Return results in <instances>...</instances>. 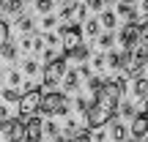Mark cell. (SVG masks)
Here are the masks:
<instances>
[{"instance_id":"6da1fadb","label":"cell","mask_w":148,"mask_h":142,"mask_svg":"<svg viewBox=\"0 0 148 142\" xmlns=\"http://www.w3.org/2000/svg\"><path fill=\"white\" fill-rule=\"evenodd\" d=\"M123 77H115V79H107L104 85L99 88V93H93V101L88 104V126L90 128H101L104 123L112 120L118 109V99L123 93Z\"/></svg>"},{"instance_id":"7a4b0ae2","label":"cell","mask_w":148,"mask_h":142,"mask_svg":"<svg viewBox=\"0 0 148 142\" xmlns=\"http://www.w3.org/2000/svg\"><path fill=\"white\" fill-rule=\"evenodd\" d=\"M41 99H44V93H41L38 88L25 90V93L19 96V115L25 118V120L36 118V115H38V109H41Z\"/></svg>"},{"instance_id":"3957f363","label":"cell","mask_w":148,"mask_h":142,"mask_svg":"<svg viewBox=\"0 0 148 142\" xmlns=\"http://www.w3.org/2000/svg\"><path fill=\"white\" fill-rule=\"evenodd\" d=\"M38 112H44V115H66L69 112V99L63 93H44Z\"/></svg>"},{"instance_id":"277c9868","label":"cell","mask_w":148,"mask_h":142,"mask_svg":"<svg viewBox=\"0 0 148 142\" xmlns=\"http://www.w3.org/2000/svg\"><path fill=\"white\" fill-rule=\"evenodd\" d=\"M25 139V123L22 120H0V142H22Z\"/></svg>"},{"instance_id":"5b68a950","label":"cell","mask_w":148,"mask_h":142,"mask_svg":"<svg viewBox=\"0 0 148 142\" xmlns=\"http://www.w3.org/2000/svg\"><path fill=\"white\" fill-rule=\"evenodd\" d=\"M66 77V58H55L49 60V66L44 69V88H52Z\"/></svg>"},{"instance_id":"8992f818","label":"cell","mask_w":148,"mask_h":142,"mask_svg":"<svg viewBox=\"0 0 148 142\" xmlns=\"http://www.w3.org/2000/svg\"><path fill=\"white\" fill-rule=\"evenodd\" d=\"M60 41H63V52H66V55H74V49L82 47V30H79L77 25L63 27V33H60Z\"/></svg>"},{"instance_id":"52a82bcc","label":"cell","mask_w":148,"mask_h":142,"mask_svg":"<svg viewBox=\"0 0 148 142\" xmlns=\"http://www.w3.org/2000/svg\"><path fill=\"white\" fill-rule=\"evenodd\" d=\"M137 38H140V25H137V22H129V25L121 30V44H123V49L132 52L134 44H137Z\"/></svg>"},{"instance_id":"ba28073f","label":"cell","mask_w":148,"mask_h":142,"mask_svg":"<svg viewBox=\"0 0 148 142\" xmlns=\"http://www.w3.org/2000/svg\"><path fill=\"white\" fill-rule=\"evenodd\" d=\"M132 137H134V142H143L148 137V115H137V118H134V123H132Z\"/></svg>"},{"instance_id":"9c48e42d","label":"cell","mask_w":148,"mask_h":142,"mask_svg":"<svg viewBox=\"0 0 148 142\" xmlns=\"http://www.w3.org/2000/svg\"><path fill=\"white\" fill-rule=\"evenodd\" d=\"M25 139H30V142H41V120H38V118L25 120Z\"/></svg>"},{"instance_id":"30bf717a","label":"cell","mask_w":148,"mask_h":142,"mask_svg":"<svg viewBox=\"0 0 148 142\" xmlns=\"http://www.w3.org/2000/svg\"><path fill=\"white\" fill-rule=\"evenodd\" d=\"M134 96H137V99H148V79L145 77L134 79Z\"/></svg>"},{"instance_id":"8fae6325","label":"cell","mask_w":148,"mask_h":142,"mask_svg":"<svg viewBox=\"0 0 148 142\" xmlns=\"http://www.w3.org/2000/svg\"><path fill=\"white\" fill-rule=\"evenodd\" d=\"M112 139L115 142H126V128L121 123H112Z\"/></svg>"},{"instance_id":"7c38bea8","label":"cell","mask_w":148,"mask_h":142,"mask_svg":"<svg viewBox=\"0 0 148 142\" xmlns=\"http://www.w3.org/2000/svg\"><path fill=\"white\" fill-rule=\"evenodd\" d=\"M5 44H8V25H5V22L0 19V55H3Z\"/></svg>"},{"instance_id":"4fadbf2b","label":"cell","mask_w":148,"mask_h":142,"mask_svg":"<svg viewBox=\"0 0 148 142\" xmlns=\"http://www.w3.org/2000/svg\"><path fill=\"white\" fill-rule=\"evenodd\" d=\"M118 14H121V16H129V19H137V14H134V8H132V5H126V3H121V5H118Z\"/></svg>"},{"instance_id":"5bb4252c","label":"cell","mask_w":148,"mask_h":142,"mask_svg":"<svg viewBox=\"0 0 148 142\" xmlns=\"http://www.w3.org/2000/svg\"><path fill=\"white\" fill-rule=\"evenodd\" d=\"M85 33H88L90 38H96V36H99V22H96V19H88V25H85Z\"/></svg>"},{"instance_id":"9a60e30c","label":"cell","mask_w":148,"mask_h":142,"mask_svg":"<svg viewBox=\"0 0 148 142\" xmlns=\"http://www.w3.org/2000/svg\"><path fill=\"white\" fill-rule=\"evenodd\" d=\"M101 25L104 27H115V14H112V11H104V14H101Z\"/></svg>"},{"instance_id":"2e32d148","label":"cell","mask_w":148,"mask_h":142,"mask_svg":"<svg viewBox=\"0 0 148 142\" xmlns=\"http://www.w3.org/2000/svg\"><path fill=\"white\" fill-rule=\"evenodd\" d=\"M36 8L41 11V14H49V11H52V0H36Z\"/></svg>"},{"instance_id":"e0dca14e","label":"cell","mask_w":148,"mask_h":142,"mask_svg":"<svg viewBox=\"0 0 148 142\" xmlns=\"http://www.w3.org/2000/svg\"><path fill=\"white\" fill-rule=\"evenodd\" d=\"M5 8H8V14H19V11H22V0H8Z\"/></svg>"},{"instance_id":"ac0fdd59","label":"cell","mask_w":148,"mask_h":142,"mask_svg":"<svg viewBox=\"0 0 148 142\" xmlns=\"http://www.w3.org/2000/svg\"><path fill=\"white\" fill-rule=\"evenodd\" d=\"M74 88H77V71L66 74V90H74Z\"/></svg>"},{"instance_id":"d6986e66","label":"cell","mask_w":148,"mask_h":142,"mask_svg":"<svg viewBox=\"0 0 148 142\" xmlns=\"http://www.w3.org/2000/svg\"><path fill=\"white\" fill-rule=\"evenodd\" d=\"M101 85H104V82H101L99 77H90V82H88V88L93 90V93H99V88H101Z\"/></svg>"},{"instance_id":"ffe728a7","label":"cell","mask_w":148,"mask_h":142,"mask_svg":"<svg viewBox=\"0 0 148 142\" xmlns=\"http://www.w3.org/2000/svg\"><path fill=\"white\" fill-rule=\"evenodd\" d=\"M71 58H77V60H85V58H88V49H85V47L74 49V55H71Z\"/></svg>"},{"instance_id":"44dd1931","label":"cell","mask_w":148,"mask_h":142,"mask_svg":"<svg viewBox=\"0 0 148 142\" xmlns=\"http://www.w3.org/2000/svg\"><path fill=\"white\" fill-rule=\"evenodd\" d=\"M3 99L5 101H14V99L19 101V96H16V90H3Z\"/></svg>"},{"instance_id":"7402d4cb","label":"cell","mask_w":148,"mask_h":142,"mask_svg":"<svg viewBox=\"0 0 148 142\" xmlns=\"http://www.w3.org/2000/svg\"><path fill=\"white\" fill-rule=\"evenodd\" d=\"M101 5H104V0H88V8H93V11H99Z\"/></svg>"},{"instance_id":"603a6c76","label":"cell","mask_w":148,"mask_h":142,"mask_svg":"<svg viewBox=\"0 0 148 142\" xmlns=\"http://www.w3.org/2000/svg\"><path fill=\"white\" fill-rule=\"evenodd\" d=\"M30 25H33V22L27 19V16H22V19H19V27H22V30H30Z\"/></svg>"},{"instance_id":"cb8c5ba5","label":"cell","mask_w":148,"mask_h":142,"mask_svg":"<svg viewBox=\"0 0 148 142\" xmlns=\"http://www.w3.org/2000/svg\"><path fill=\"white\" fill-rule=\"evenodd\" d=\"M101 47H112V36L107 33V36H101Z\"/></svg>"},{"instance_id":"d4e9b609","label":"cell","mask_w":148,"mask_h":142,"mask_svg":"<svg viewBox=\"0 0 148 142\" xmlns=\"http://www.w3.org/2000/svg\"><path fill=\"white\" fill-rule=\"evenodd\" d=\"M121 112H123V115H134V107H132V104H123Z\"/></svg>"},{"instance_id":"484cf974","label":"cell","mask_w":148,"mask_h":142,"mask_svg":"<svg viewBox=\"0 0 148 142\" xmlns=\"http://www.w3.org/2000/svg\"><path fill=\"white\" fill-rule=\"evenodd\" d=\"M25 71H27V74H36V63H33V60H27V63H25Z\"/></svg>"},{"instance_id":"4316f807","label":"cell","mask_w":148,"mask_h":142,"mask_svg":"<svg viewBox=\"0 0 148 142\" xmlns=\"http://www.w3.org/2000/svg\"><path fill=\"white\" fill-rule=\"evenodd\" d=\"M41 25H44V27H52V25H55V16H44Z\"/></svg>"},{"instance_id":"83f0119b","label":"cell","mask_w":148,"mask_h":142,"mask_svg":"<svg viewBox=\"0 0 148 142\" xmlns=\"http://www.w3.org/2000/svg\"><path fill=\"white\" fill-rule=\"evenodd\" d=\"M140 14L148 16V0H143V3H140Z\"/></svg>"},{"instance_id":"f1b7e54d","label":"cell","mask_w":148,"mask_h":142,"mask_svg":"<svg viewBox=\"0 0 148 142\" xmlns=\"http://www.w3.org/2000/svg\"><path fill=\"white\" fill-rule=\"evenodd\" d=\"M69 142H90V139H88V137H71Z\"/></svg>"},{"instance_id":"f546056e","label":"cell","mask_w":148,"mask_h":142,"mask_svg":"<svg viewBox=\"0 0 148 142\" xmlns=\"http://www.w3.org/2000/svg\"><path fill=\"white\" fill-rule=\"evenodd\" d=\"M123 3H126V5H132V3H134V0H123Z\"/></svg>"},{"instance_id":"4dcf8cb0","label":"cell","mask_w":148,"mask_h":142,"mask_svg":"<svg viewBox=\"0 0 148 142\" xmlns=\"http://www.w3.org/2000/svg\"><path fill=\"white\" fill-rule=\"evenodd\" d=\"M0 79H3V71H0Z\"/></svg>"},{"instance_id":"1f68e13d","label":"cell","mask_w":148,"mask_h":142,"mask_svg":"<svg viewBox=\"0 0 148 142\" xmlns=\"http://www.w3.org/2000/svg\"><path fill=\"white\" fill-rule=\"evenodd\" d=\"M145 109H148V101H145Z\"/></svg>"},{"instance_id":"d6a6232c","label":"cell","mask_w":148,"mask_h":142,"mask_svg":"<svg viewBox=\"0 0 148 142\" xmlns=\"http://www.w3.org/2000/svg\"><path fill=\"white\" fill-rule=\"evenodd\" d=\"M71 3H77V0H71Z\"/></svg>"},{"instance_id":"836d02e7","label":"cell","mask_w":148,"mask_h":142,"mask_svg":"<svg viewBox=\"0 0 148 142\" xmlns=\"http://www.w3.org/2000/svg\"><path fill=\"white\" fill-rule=\"evenodd\" d=\"M0 5H3V0H0Z\"/></svg>"}]
</instances>
